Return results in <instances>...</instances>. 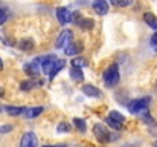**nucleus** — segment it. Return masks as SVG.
<instances>
[{"instance_id":"nucleus-1","label":"nucleus","mask_w":157,"mask_h":147,"mask_svg":"<svg viewBox=\"0 0 157 147\" xmlns=\"http://www.w3.org/2000/svg\"><path fill=\"white\" fill-rule=\"evenodd\" d=\"M104 83L107 88H113L119 83V69L116 64H111L107 71L104 72Z\"/></svg>"},{"instance_id":"nucleus-2","label":"nucleus","mask_w":157,"mask_h":147,"mask_svg":"<svg viewBox=\"0 0 157 147\" xmlns=\"http://www.w3.org/2000/svg\"><path fill=\"white\" fill-rule=\"evenodd\" d=\"M150 104V98H137V100H133L128 103V110L131 113H139V112H145L147 107Z\"/></svg>"},{"instance_id":"nucleus-3","label":"nucleus","mask_w":157,"mask_h":147,"mask_svg":"<svg viewBox=\"0 0 157 147\" xmlns=\"http://www.w3.org/2000/svg\"><path fill=\"white\" fill-rule=\"evenodd\" d=\"M93 133H95V137H96L101 143H107V141L111 140L110 132L105 129V126L104 124H101V123H96V124L93 126Z\"/></svg>"},{"instance_id":"nucleus-4","label":"nucleus","mask_w":157,"mask_h":147,"mask_svg":"<svg viewBox=\"0 0 157 147\" xmlns=\"http://www.w3.org/2000/svg\"><path fill=\"white\" fill-rule=\"evenodd\" d=\"M72 37H73V32H72L70 29H64V31L59 34V37L56 39V48L58 49H66L67 46H69Z\"/></svg>"},{"instance_id":"nucleus-5","label":"nucleus","mask_w":157,"mask_h":147,"mask_svg":"<svg viewBox=\"0 0 157 147\" xmlns=\"http://www.w3.org/2000/svg\"><path fill=\"white\" fill-rule=\"evenodd\" d=\"M56 18H58V22L61 25H67V23H70L73 20V14L67 8H63L61 6V8L56 9Z\"/></svg>"},{"instance_id":"nucleus-6","label":"nucleus","mask_w":157,"mask_h":147,"mask_svg":"<svg viewBox=\"0 0 157 147\" xmlns=\"http://www.w3.org/2000/svg\"><path fill=\"white\" fill-rule=\"evenodd\" d=\"M38 146V140L32 132H28L23 135L21 141H20V147H37Z\"/></svg>"},{"instance_id":"nucleus-7","label":"nucleus","mask_w":157,"mask_h":147,"mask_svg":"<svg viewBox=\"0 0 157 147\" xmlns=\"http://www.w3.org/2000/svg\"><path fill=\"white\" fill-rule=\"evenodd\" d=\"M82 94H86L87 97H93V98L102 97V92H101L96 86H93V84H86V86H82Z\"/></svg>"},{"instance_id":"nucleus-8","label":"nucleus","mask_w":157,"mask_h":147,"mask_svg":"<svg viewBox=\"0 0 157 147\" xmlns=\"http://www.w3.org/2000/svg\"><path fill=\"white\" fill-rule=\"evenodd\" d=\"M93 11L98 15H105L108 12V3L105 0H95L93 2Z\"/></svg>"},{"instance_id":"nucleus-9","label":"nucleus","mask_w":157,"mask_h":147,"mask_svg":"<svg viewBox=\"0 0 157 147\" xmlns=\"http://www.w3.org/2000/svg\"><path fill=\"white\" fill-rule=\"evenodd\" d=\"M73 20H75V22H76V25H78L79 28H82V29H92V28H93V25H95V22H93L92 18H82L79 14H76Z\"/></svg>"},{"instance_id":"nucleus-10","label":"nucleus","mask_w":157,"mask_h":147,"mask_svg":"<svg viewBox=\"0 0 157 147\" xmlns=\"http://www.w3.org/2000/svg\"><path fill=\"white\" fill-rule=\"evenodd\" d=\"M41 86H43V80L34 78V80L23 81V83H21V91H31V89H34V88H41Z\"/></svg>"},{"instance_id":"nucleus-11","label":"nucleus","mask_w":157,"mask_h":147,"mask_svg":"<svg viewBox=\"0 0 157 147\" xmlns=\"http://www.w3.org/2000/svg\"><path fill=\"white\" fill-rule=\"evenodd\" d=\"M41 112H43V107H41V106L26 107V110L23 112V116H25V118H35V116H38Z\"/></svg>"},{"instance_id":"nucleus-12","label":"nucleus","mask_w":157,"mask_h":147,"mask_svg":"<svg viewBox=\"0 0 157 147\" xmlns=\"http://www.w3.org/2000/svg\"><path fill=\"white\" fill-rule=\"evenodd\" d=\"M25 71H26V74H29V75L38 77V75H40V64H37L35 61H31V63L25 64Z\"/></svg>"},{"instance_id":"nucleus-13","label":"nucleus","mask_w":157,"mask_h":147,"mask_svg":"<svg viewBox=\"0 0 157 147\" xmlns=\"http://www.w3.org/2000/svg\"><path fill=\"white\" fill-rule=\"evenodd\" d=\"M70 78H72L73 81H76V83H81V81L84 80V74H82L81 67L72 66V69H70Z\"/></svg>"},{"instance_id":"nucleus-14","label":"nucleus","mask_w":157,"mask_h":147,"mask_svg":"<svg viewBox=\"0 0 157 147\" xmlns=\"http://www.w3.org/2000/svg\"><path fill=\"white\" fill-rule=\"evenodd\" d=\"M5 110L11 116H18V115H23L26 107H21V106H5Z\"/></svg>"},{"instance_id":"nucleus-15","label":"nucleus","mask_w":157,"mask_h":147,"mask_svg":"<svg viewBox=\"0 0 157 147\" xmlns=\"http://www.w3.org/2000/svg\"><path fill=\"white\" fill-rule=\"evenodd\" d=\"M144 20H145V23H147L150 28L157 29V17L153 12H145V14H144Z\"/></svg>"},{"instance_id":"nucleus-16","label":"nucleus","mask_w":157,"mask_h":147,"mask_svg":"<svg viewBox=\"0 0 157 147\" xmlns=\"http://www.w3.org/2000/svg\"><path fill=\"white\" fill-rule=\"evenodd\" d=\"M82 51V45L81 43H73V45H69L67 48L64 49V52L67 54V55H76V54H79Z\"/></svg>"},{"instance_id":"nucleus-17","label":"nucleus","mask_w":157,"mask_h":147,"mask_svg":"<svg viewBox=\"0 0 157 147\" xmlns=\"http://www.w3.org/2000/svg\"><path fill=\"white\" fill-rule=\"evenodd\" d=\"M64 66H66V60H56L55 64H53V69H52V72H51V75H49V78H51V80L55 78V75H56L61 69H64Z\"/></svg>"},{"instance_id":"nucleus-18","label":"nucleus","mask_w":157,"mask_h":147,"mask_svg":"<svg viewBox=\"0 0 157 147\" xmlns=\"http://www.w3.org/2000/svg\"><path fill=\"white\" fill-rule=\"evenodd\" d=\"M34 46H35V43H34L32 39H23V40L18 43V48L21 49V51H32Z\"/></svg>"},{"instance_id":"nucleus-19","label":"nucleus","mask_w":157,"mask_h":147,"mask_svg":"<svg viewBox=\"0 0 157 147\" xmlns=\"http://www.w3.org/2000/svg\"><path fill=\"white\" fill-rule=\"evenodd\" d=\"M134 0H110V3L116 8H127L130 5H133Z\"/></svg>"},{"instance_id":"nucleus-20","label":"nucleus","mask_w":157,"mask_h":147,"mask_svg":"<svg viewBox=\"0 0 157 147\" xmlns=\"http://www.w3.org/2000/svg\"><path fill=\"white\" fill-rule=\"evenodd\" d=\"M73 124H75V127L81 132V133H84L86 130H87V126H86V121L82 120V118H75L73 120Z\"/></svg>"},{"instance_id":"nucleus-21","label":"nucleus","mask_w":157,"mask_h":147,"mask_svg":"<svg viewBox=\"0 0 157 147\" xmlns=\"http://www.w3.org/2000/svg\"><path fill=\"white\" fill-rule=\"evenodd\" d=\"M105 123L111 127V129H114V130H119V129H122V123H117L116 120H113L111 116H107V120H105Z\"/></svg>"},{"instance_id":"nucleus-22","label":"nucleus","mask_w":157,"mask_h":147,"mask_svg":"<svg viewBox=\"0 0 157 147\" xmlns=\"http://www.w3.org/2000/svg\"><path fill=\"white\" fill-rule=\"evenodd\" d=\"M72 66H76V67H84V66H89V63H87V60H86V58L79 57V58H73Z\"/></svg>"},{"instance_id":"nucleus-23","label":"nucleus","mask_w":157,"mask_h":147,"mask_svg":"<svg viewBox=\"0 0 157 147\" xmlns=\"http://www.w3.org/2000/svg\"><path fill=\"white\" fill-rule=\"evenodd\" d=\"M108 116H111V118H113V120H116L117 123H124V121H125V116H124V115H121L117 110H111Z\"/></svg>"},{"instance_id":"nucleus-24","label":"nucleus","mask_w":157,"mask_h":147,"mask_svg":"<svg viewBox=\"0 0 157 147\" xmlns=\"http://www.w3.org/2000/svg\"><path fill=\"white\" fill-rule=\"evenodd\" d=\"M56 130H58L59 133H63V132H69V130H70V126H69L67 123H59L58 127H56Z\"/></svg>"},{"instance_id":"nucleus-25","label":"nucleus","mask_w":157,"mask_h":147,"mask_svg":"<svg viewBox=\"0 0 157 147\" xmlns=\"http://www.w3.org/2000/svg\"><path fill=\"white\" fill-rule=\"evenodd\" d=\"M12 129H14V126H11V124L2 126V127H0V133H2V135H5V133H9V132H11Z\"/></svg>"},{"instance_id":"nucleus-26","label":"nucleus","mask_w":157,"mask_h":147,"mask_svg":"<svg viewBox=\"0 0 157 147\" xmlns=\"http://www.w3.org/2000/svg\"><path fill=\"white\" fill-rule=\"evenodd\" d=\"M6 18H8V15H6V12L0 9V26H2V25H3L5 22H6Z\"/></svg>"},{"instance_id":"nucleus-27","label":"nucleus","mask_w":157,"mask_h":147,"mask_svg":"<svg viewBox=\"0 0 157 147\" xmlns=\"http://www.w3.org/2000/svg\"><path fill=\"white\" fill-rule=\"evenodd\" d=\"M151 45H154V46H157V32L151 37Z\"/></svg>"},{"instance_id":"nucleus-28","label":"nucleus","mask_w":157,"mask_h":147,"mask_svg":"<svg viewBox=\"0 0 157 147\" xmlns=\"http://www.w3.org/2000/svg\"><path fill=\"white\" fill-rule=\"evenodd\" d=\"M44 147H67V146H64V144H56V146H44Z\"/></svg>"},{"instance_id":"nucleus-29","label":"nucleus","mask_w":157,"mask_h":147,"mask_svg":"<svg viewBox=\"0 0 157 147\" xmlns=\"http://www.w3.org/2000/svg\"><path fill=\"white\" fill-rule=\"evenodd\" d=\"M3 95H5V91H3V89H2V88H0V98L3 97Z\"/></svg>"},{"instance_id":"nucleus-30","label":"nucleus","mask_w":157,"mask_h":147,"mask_svg":"<svg viewBox=\"0 0 157 147\" xmlns=\"http://www.w3.org/2000/svg\"><path fill=\"white\" fill-rule=\"evenodd\" d=\"M0 69H3V60L0 58Z\"/></svg>"},{"instance_id":"nucleus-31","label":"nucleus","mask_w":157,"mask_h":147,"mask_svg":"<svg viewBox=\"0 0 157 147\" xmlns=\"http://www.w3.org/2000/svg\"><path fill=\"white\" fill-rule=\"evenodd\" d=\"M154 147H157V143H156V144H154Z\"/></svg>"},{"instance_id":"nucleus-32","label":"nucleus","mask_w":157,"mask_h":147,"mask_svg":"<svg viewBox=\"0 0 157 147\" xmlns=\"http://www.w3.org/2000/svg\"><path fill=\"white\" fill-rule=\"evenodd\" d=\"M156 52H157V48H156Z\"/></svg>"}]
</instances>
